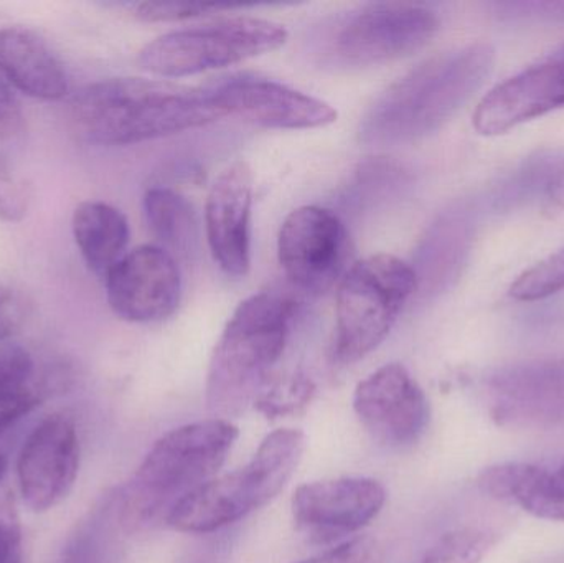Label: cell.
<instances>
[{
    "mask_svg": "<svg viewBox=\"0 0 564 563\" xmlns=\"http://www.w3.org/2000/svg\"><path fill=\"white\" fill-rule=\"evenodd\" d=\"M387 502V489L371 478H335L308 483L292 496L299 528L318 539L351 534L370 524Z\"/></svg>",
    "mask_w": 564,
    "mask_h": 563,
    "instance_id": "cell-15",
    "label": "cell"
},
{
    "mask_svg": "<svg viewBox=\"0 0 564 563\" xmlns=\"http://www.w3.org/2000/svg\"><path fill=\"white\" fill-rule=\"evenodd\" d=\"M121 534L118 495L108 496L76 524L56 563H119Z\"/></svg>",
    "mask_w": 564,
    "mask_h": 563,
    "instance_id": "cell-21",
    "label": "cell"
},
{
    "mask_svg": "<svg viewBox=\"0 0 564 563\" xmlns=\"http://www.w3.org/2000/svg\"><path fill=\"white\" fill-rule=\"evenodd\" d=\"M295 303L274 291H261L235 310L212 356L208 409L227 420L254 405L284 353Z\"/></svg>",
    "mask_w": 564,
    "mask_h": 563,
    "instance_id": "cell-4",
    "label": "cell"
},
{
    "mask_svg": "<svg viewBox=\"0 0 564 563\" xmlns=\"http://www.w3.org/2000/svg\"><path fill=\"white\" fill-rule=\"evenodd\" d=\"M371 545L367 539H355V541L345 542L337 549L324 552L317 557L307 559L299 563H368L370 559Z\"/></svg>",
    "mask_w": 564,
    "mask_h": 563,
    "instance_id": "cell-33",
    "label": "cell"
},
{
    "mask_svg": "<svg viewBox=\"0 0 564 563\" xmlns=\"http://www.w3.org/2000/svg\"><path fill=\"white\" fill-rule=\"evenodd\" d=\"M416 286V271L393 255H371L351 264L337 290L334 354L338 362L354 364L373 353Z\"/></svg>",
    "mask_w": 564,
    "mask_h": 563,
    "instance_id": "cell-6",
    "label": "cell"
},
{
    "mask_svg": "<svg viewBox=\"0 0 564 563\" xmlns=\"http://www.w3.org/2000/svg\"><path fill=\"white\" fill-rule=\"evenodd\" d=\"M144 214L152 234L172 255H187L197 243V218L191 202L171 187H151L144 195Z\"/></svg>",
    "mask_w": 564,
    "mask_h": 563,
    "instance_id": "cell-22",
    "label": "cell"
},
{
    "mask_svg": "<svg viewBox=\"0 0 564 563\" xmlns=\"http://www.w3.org/2000/svg\"><path fill=\"white\" fill-rule=\"evenodd\" d=\"M564 290V248L523 271L512 286L510 296L517 301H542Z\"/></svg>",
    "mask_w": 564,
    "mask_h": 563,
    "instance_id": "cell-27",
    "label": "cell"
},
{
    "mask_svg": "<svg viewBox=\"0 0 564 563\" xmlns=\"http://www.w3.org/2000/svg\"><path fill=\"white\" fill-rule=\"evenodd\" d=\"M563 167L564 151L549 149L530 155L494 188V210L512 212L535 201L539 195H549L550 187Z\"/></svg>",
    "mask_w": 564,
    "mask_h": 563,
    "instance_id": "cell-24",
    "label": "cell"
},
{
    "mask_svg": "<svg viewBox=\"0 0 564 563\" xmlns=\"http://www.w3.org/2000/svg\"><path fill=\"white\" fill-rule=\"evenodd\" d=\"M78 468L75 422L65 413L46 416L23 443L17 462L23 502L35 512L55 508L72 491Z\"/></svg>",
    "mask_w": 564,
    "mask_h": 563,
    "instance_id": "cell-13",
    "label": "cell"
},
{
    "mask_svg": "<svg viewBox=\"0 0 564 563\" xmlns=\"http://www.w3.org/2000/svg\"><path fill=\"white\" fill-rule=\"evenodd\" d=\"M304 450V433L276 430L243 468L210 479L182 499L169 516V528L184 534H212L264 508L288 485Z\"/></svg>",
    "mask_w": 564,
    "mask_h": 563,
    "instance_id": "cell-5",
    "label": "cell"
},
{
    "mask_svg": "<svg viewBox=\"0 0 564 563\" xmlns=\"http://www.w3.org/2000/svg\"><path fill=\"white\" fill-rule=\"evenodd\" d=\"M496 544L484 529L464 528L443 535L416 563H480Z\"/></svg>",
    "mask_w": 564,
    "mask_h": 563,
    "instance_id": "cell-26",
    "label": "cell"
},
{
    "mask_svg": "<svg viewBox=\"0 0 564 563\" xmlns=\"http://www.w3.org/2000/svg\"><path fill=\"white\" fill-rule=\"evenodd\" d=\"M212 88L225 115L261 128L318 129L337 121L334 106L274 79L241 75Z\"/></svg>",
    "mask_w": 564,
    "mask_h": 563,
    "instance_id": "cell-14",
    "label": "cell"
},
{
    "mask_svg": "<svg viewBox=\"0 0 564 563\" xmlns=\"http://www.w3.org/2000/svg\"><path fill=\"white\" fill-rule=\"evenodd\" d=\"M288 39L273 20L228 17L158 36L139 53V65L162 78H184L276 52Z\"/></svg>",
    "mask_w": 564,
    "mask_h": 563,
    "instance_id": "cell-7",
    "label": "cell"
},
{
    "mask_svg": "<svg viewBox=\"0 0 564 563\" xmlns=\"http://www.w3.org/2000/svg\"><path fill=\"white\" fill-rule=\"evenodd\" d=\"M550 58L560 59V62H564V45L562 48L556 50V52H553L552 55H549Z\"/></svg>",
    "mask_w": 564,
    "mask_h": 563,
    "instance_id": "cell-35",
    "label": "cell"
},
{
    "mask_svg": "<svg viewBox=\"0 0 564 563\" xmlns=\"http://www.w3.org/2000/svg\"><path fill=\"white\" fill-rule=\"evenodd\" d=\"M492 419L502 426L549 429L564 423V357L509 364L484 382Z\"/></svg>",
    "mask_w": 564,
    "mask_h": 563,
    "instance_id": "cell-9",
    "label": "cell"
},
{
    "mask_svg": "<svg viewBox=\"0 0 564 563\" xmlns=\"http://www.w3.org/2000/svg\"><path fill=\"white\" fill-rule=\"evenodd\" d=\"M214 88L167 79L108 78L72 101L76 131L98 145H131L202 128L224 118Z\"/></svg>",
    "mask_w": 564,
    "mask_h": 563,
    "instance_id": "cell-1",
    "label": "cell"
},
{
    "mask_svg": "<svg viewBox=\"0 0 564 563\" xmlns=\"http://www.w3.org/2000/svg\"><path fill=\"white\" fill-rule=\"evenodd\" d=\"M546 197L550 198L555 207L564 208V167L562 172H560L558 177L553 182L552 187H550L549 195Z\"/></svg>",
    "mask_w": 564,
    "mask_h": 563,
    "instance_id": "cell-34",
    "label": "cell"
},
{
    "mask_svg": "<svg viewBox=\"0 0 564 563\" xmlns=\"http://www.w3.org/2000/svg\"><path fill=\"white\" fill-rule=\"evenodd\" d=\"M354 410L361 425L388 446L416 443L430 423V402L420 383L401 364L391 362L358 383Z\"/></svg>",
    "mask_w": 564,
    "mask_h": 563,
    "instance_id": "cell-12",
    "label": "cell"
},
{
    "mask_svg": "<svg viewBox=\"0 0 564 563\" xmlns=\"http://www.w3.org/2000/svg\"><path fill=\"white\" fill-rule=\"evenodd\" d=\"M0 563H26L15 499L0 486Z\"/></svg>",
    "mask_w": 564,
    "mask_h": 563,
    "instance_id": "cell-30",
    "label": "cell"
},
{
    "mask_svg": "<svg viewBox=\"0 0 564 563\" xmlns=\"http://www.w3.org/2000/svg\"><path fill=\"white\" fill-rule=\"evenodd\" d=\"M32 191L25 178L10 167H0V220L15 224L29 214Z\"/></svg>",
    "mask_w": 564,
    "mask_h": 563,
    "instance_id": "cell-31",
    "label": "cell"
},
{
    "mask_svg": "<svg viewBox=\"0 0 564 563\" xmlns=\"http://www.w3.org/2000/svg\"><path fill=\"white\" fill-rule=\"evenodd\" d=\"M237 440V426L225 419L188 423L161 436L118 495L124 534L167 524L182 499L214 479Z\"/></svg>",
    "mask_w": 564,
    "mask_h": 563,
    "instance_id": "cell-3",
    "label": "cell"
},
{
    "mask_svg": "<svg viewBox=\"0 0 564 563\" xmlns=\"http://www.w3.org/2000/svg\"><path fill=\"white\" fill-rule=\"evenodd\" d=\"M440 26L437 13L423 3H367L335 29L332 53L348 66L383 65L423 50Z\"/></svg>",
    "mask_w": 564,
    "mask_h": 563,
    "instance_id": "cell-8",
    "label": "cell"
},
{
    "mask_svg": "<svg viewBox=\"0 0 564 563\" xmlns=\"http://www.w3.org/2000/svg\"><path fill=\"white\" fill-rule=\"evenodd\" d=\"M314 393V382L302 373L271 377L258 396L254 409L260 410L268 419L297 415L311 403Z\"/></svg>",
    "mask_w": 564,
    "mask_h": 563,
    "instance_id": "cell-25",
    "label": "cell"
},
{
    "mask_svg": "<svg viewBox=\"0 0 564 563\" xmlns=\"http://www.w3.org/2000/svg\"><path fill=\"white\" fill-rule=\"evenodd\" d=\"M25 132V116L20 102L0 75V167H10V162L22 151Z\"/></svg>",
    "mask_w": 564,
    "mask_h": 563,
    "instance_id": "cell-28",
    "label": "cell"
},
{
    "mask_svg": "<svg viewBox=\"0 0 564 563\" xmlns=\"http://www.w3.org/2000/svg\"><path fill=\"white\" fill-rule=\"evenodd\" d=\"M0 75L26 96L58 101L69 91L59 56L39 33L22 25L0 29Z\"/></svg>",
    "mask_w": 564,
    "mask_h": 563,
    "instance_id": "cell-18",
    "label": "cell"
},
{
    "mask_svg": "<svg viewBox=\"0 0 564 563\" xmlns=\"http://www.w3.org/2000/svg\"><path fill=\"white\" fill-rule=\"evenodd\" d=\"M251 207L253 171L240 159L217 175L205 204L208 247L230 277H247L251 268Z\"/></svg>",
    "mask_w": 564,
    "mask_h": 563,
    "instance_id": "cell-16",
    "label": "cell"
},
{
    "mask_svg": "<svg viewBox=\"0 0 564 563\" xmlns=\"http://www.w3.org/2000/svg\"><path fill=\"white\" fill-rule=\"evenodd\" d=\"M72 231L76 247L89 270L106 277L128 250V218L105 202L88 201L73 212Z\"/></svg>",
    "mask_w": 564,
    "mask_h": 563,
    "instance_id": "cell-20",
    "label": "cell"
},
{
    "mask_svg": "<svg viewBox=\"0 0 564 563\" xmlns=\"http://www.w3.org/2000/svg\"><path fill=\"white\" fill-rule=\"evenodd\" d=\"M348 235L328 208L304 205L282 221L278 258L285 277L304 291H324L344 273Z\"/></svg>",
    "mask_w": 564,
    "mask_h": 563,
    "instance_id": "cell-10",
    "label": "cell"
},
{
    "mask_svg": "<svg viewBox=\"0 0 564 563\" xmlns=\"http://www.w3.org/2000/svg\"><path fill=\"white\" fill-rule=\"evenodd\" d=\"M479 486L490 498L519 506L535 518L564 522V463L555 472L530 463H502L484 469Z\"/></svg>",
    "mask_w": 564,
    "mask_h": 563,
    "instance_id": "cell-19",
    "label": "cell"
},
{
    "mask_svg": "<svg viewBox=\"0 0 564 563\" xmlns=\"http://www.w3.org/2000/svg\"><path fill=\"white\" fill-rule=\"evenodd\" d=\"M42 400L33 357L22 347L0 350V435Z\"/></svg>",
    "mask_w": 564,
    "mask_h": 563,
    "instance_id": "cell-23",
    "label": "cell"
},
{
    "mask_svg": "<svg viewBox=\"0 0 564 563\" xmlns=\"http://www.w3.org/2000/svg\"><path fill=\"white\" fill-rule=\"evenodd\" d=\"M6 459H3L2 456H0V481H2L3 475H6Z\"/></svg>",
    "mask_w": 564,
    "mask_h": 563,
    "instance_id": "cell-36",
    "label": "cell"
},
{
    "mask_svg": "<svg viewBox=\"0 0 564 563\" xmlns=\"http://www.w3.org/2000/svg\"><path fill=\"white\" fill-rule=\"evenodd\" d=\"M105 280L112 313L128 323H158L181 304V268L174 255L158 245L128 251Z\"/></svg>",
    "mask_w": 564,
    "mask_h": 563,
    "instance_id": "cell-11",
    "label": "cell"
},
{
    "mask_svg": "<svg viewBox=\"0 0 564 563\" xmlns=\"http://www.w3.org/2000/svg\"><path fill=\"white\" fill-rule=\"evenodd\" d=\"M26 310L22 297L12 290L0 286V340L19 333L25 321Z\"/></svg>",
    "mask_w": 564,
    "mask_h": 563,
    "instance_id": "cell-32",
    "label": "cell"
},
{
    "mask_svg": "<svg viewBox=\"0 0 564 563\" xmlns=\"http://www.w3.org/2000/svg\"><path fill=\"white\" fill-rule=\"evenodd\" d=\"M560 108H564V62L546 56L490 89L473 122L479 134L499 136Z\"/></svg>",
    "mask_w": 564,
    "mask_h": 563,
    "instance_id": "cell-17",
    "label": "cell"
},
{
    "mask_svg": "<svg viewBox=\"0 0 564 563\" xmlns=\"http://www.w3.org/2000/svg\"><path fill=\"white\" fill-rule=\"evenodd\" d=\"M126 7L144 22H184L238 9V6L204 2H139L128 3Z\"/></svg>",
    "mask_w": 564,
    "mask_h": 563,
    "instance_id": "cell-29",
    "label": "cell"
},
{
    "mask_svg": "<svg viewBox=\"0 0 564 563\" xmlns=\"http://www.w3.org/2000/svg\"><path fill=\"white\" fill-rule=\"evenodd\" d=\"M494 63L484 42L426 59L381 93L361 119L360 141L390 148L433 134L482 88Z\"/></svg>",
    "mask_w": 564,
    "mask_h": 563,
    "instance_id": "cell-2",
    "label": "cell"
}]
</instances>
